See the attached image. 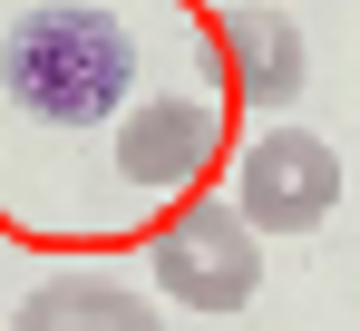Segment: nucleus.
<instances>
[{
    "instance_id": "obj_1",
    "label": "nucleus",
    "mask_w": 360,
    "mask_h": 331,
    "mask_svg": "<svg viewBox=\"0 0 360 331\" xmlns=\"http://www.w3.org/2000/svg\"><path fill=\"white\" fill-rule=\"evenodd\" d=\"M136 30L117 0H20L0 20V98L30 127H98L127 108Z\"/></svg>"
},
{
    "instance_id": "obj_2",
    "label": "nucleus",
    "mask_w": 360,
    "mask_h": 331,
    "mask_svg": "<svg viewBox=\"0 0 360 331\" xmlns=\"http://www.w3.org/2000/svg\"><path fill=\"white\" fill-rule=\"evenodd\" d=\"M156 282L176 312H243L263 292V234L224 205V195H195L166 215L156 234Z\"/></svg>"
},
{
    "instance_id": "obj_3",
    "label": "nucleus",
    "mask_w": 360,
    "mask_h": 331,
    "mask_svg": "<svg viewBox=\"0 0 360 331\" xmlns=\"http://www.w3.org/2000/svg\"><path fill=\"white\" fill-rule=\"evenodd\" d=\"M224 205H234L253 234H311V224L341 205V156H331L311 127H273V137L243 146Z\"/></svg>"
},
{
    "instance_id": "obj_4",
    "label": "nucleus",
    "mask_w": 360,
    "mask_h": 331,
    "mask_svg": "<svg viewBox=\"0 0 360 331\" xmlns=\"http://www.w3.org/2000/svg\"><path fill=\"white\" fill-rule=\"evenodd\" d=\"M214 98H146L117 117V175L127 185H185L214 156Z\"/></svg>"
},
{
    "instance_id": "obj_5",
    "label": "nucleus",
    "mask_w": 360,
    "mask_h": 331,
    "mask_svg": "<svg viewBox=\"0 0 360 331\" xmlns=\"http://www.w3.org/2000/svg\"><path fill=\"white\" fill-rule=\"evenodd\" d=\"M224 78H234L243 108H292L302 78H311V49H302L292 10H273V0L224 10Z\"/></svg>"
},
{
    "instance_id": "obj_6",
    "label": "nucleus",
    "mask_w": 360,
    "mask_h": 331,
    "mask_svg": "<svg viewBox=\"0 0 360 331\" xmlns=\"http://www.w3.org/2000/svg\"><path fill=\"white\" fill-rule=\"evenodd\" d=\"M20 312H49V322H68V331H166L156 302H146L136 282H117V273H49Z\"/></svg>"
},
{
    "instance_id": "obj_7",
    "label": "nucleus",
    "mask_w": 360,
    "mask_h": 331,
    "mask_svg": "<svg viewBox=\"0 0 360 331\" xmlns=\"http://www.w3.org/2000/svg\"><path fill=\"white\" fill-rule=\"evenodd\" d=\"M20 331H68V322H49V312H20Z\"/></svg>"
}]
</instances>
